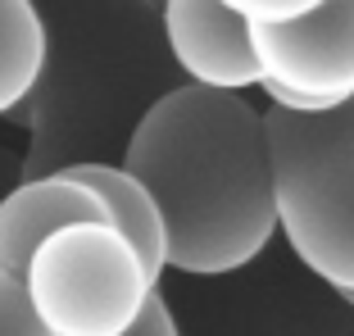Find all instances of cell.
<instances>
[{"mask_svg":"<svg viewBox=\"0 0 354 336\" xmlns=\"http://www.w3.org/2000/svg\"><path fill=\"white\" fill-rule=\"evenodd\" d=\"M259 91L272 109L323 114L354 95V0H323L286 23H254Z\"/></svg>","mask_w":354,"mask_h":336,"instance_id":"277c9868","label":"cell"},{"mask_svg":"<svg viewBox=\"0 0 354 336\" xmlns=\"http://www.w3.org/2000/svg\"><path fill=\"white\" fill-rule=\"evenodd\" d=\"M0 336H50L46 323L32 309V295L23 286V277L0 268Z\"/></svg>","mask_w":354,"mask_h":336,"instance_id":"9c48e42d","label":"cell"},{"mask_svg":"<svg viewBox=\"0 0 354 336\" xmlns=\"http://www.w3.org/2000/svg\"><path fill=\"white\" fill-rule=\"evenodd\" d=\"M277 232L336 295H354V95L323 114L263 109Z\"/></svg>","mask_w":354,"mask_h":336,"instance_id":"7a4b0ae2","label":"cell"},{"mask_svg":"<svg viewBox=\"0 0 354 336\" xmlns=\"http://www.w3.org/2000/svg\"><path fill=\"white\" fill-rule=\"evenodd\" d=\"M123 168L164 214L168 273H241L277 236L268 123L236 91L168 86L132 123Z\"/></svg>","mask_w":354,"mask_h":336,"instance_id":"6da1fadb","label":"cell"},{"mask_svg":"<svg viewBox=\"0 0 354 336\" xmlns=\"http://www.w3.org/2000/svg\"><path fill=\"white\" fill-rule=\"evenodd\" d=\"M91 218L109 223V214H104V200L86 182H77L64 168L32 173L28 182H19L0 200V268L23 277L28 259L50 232L68 227V223H91Z\"/></svg>","mask_w":354,"mask_h":336,"instance_id":"8992f818","label":"cell"},{"mask_svg":"<svg viewBox=\"0 0 354 336\" xmlns=\"http://www.w3.org/2000/svg\"><path fill=\"white\" fill-rule=\"evenodd\" d=\"M159 5H164V0H159Z\"/></svg>","mask_w":354,"mask_h":336,"instance_id":"4fadbf2b","label":"cell"},{"mask_svg":"<svg viewBox=\"0 0 354 336\" xmlns=\"http://www.w3.org/2000/svg\"><path fill=\"white\" fill-rule=\"evenodd\" d=\"M227 10H236L250 23H286V19H304L313 14L323 0H223Z\"/></svg>","mask_w":354,"mask_h":336,"instance_id":"30bf717a","label":"cell"},{"mask_svg":"<svg viewBox=\"0 0 354 336\" xmlns=\"http://www.w3.org/2000/svg\"><path fill=\"white\" fill-rule=\"evenodd\" d=\"M168 59L191 86L209 91H254L263 82L254 55V23L223 0H164L159 14Z\"/></svg>","mask_w":354,"mask_h":336,"instance_id":"5b68a950","label":"cell"},{"mask_svg":"<svg viewBox=\"0 0 354 336\" xmlns=\"http://www.w3.org/2000/svg\"><path fill=\"white\" fill-rule=\"evenodd\" d=\"M345 305H354V295H345Z\"/></svg>","mask_w":354,"mask_h":336,"instance_id":"7c38bea8","label":"cell"},{"mask_svg":"<svg viewBox=\"0 0 354 336\" xmlns=\"http://www.w3.org/2000/svg\"><path fill=\"white\" fill-rule=\"evenodd\" d=\"M59 168L73 173L77 182H86L104 200L109 223L141 250L150 273L164 277L168 273V232H164V214H159L155 196L146 191V182L136 173H127L123 164H100V159H73V164H59Z\"/></svg>","mask_w":354,"mask_h":336,"instance_id":"52a82bcc","label":"cell"},{"mask_svg":"<svg viewBox=\"0 0 354 336\" xmlns=\"http://www.w3.org/2000/svg\"><path fill=\"white\" fill-rule=\"evenodd\" d=\"M127 336H177V323H173V309L164 305V295H155L141 314V323L132 327Z\"/></svg>","mask_w":354,"mask_h":336,"instance_id":"8fae6325","label":"cell"},{"mask_svg":"<svg viewBox=\"0 0 354 336\" xmlns=\"http://www.w3.org/2000/svg\"><path fill=\"white\" fill-rule=\"evenodd\" d=\"M50 64V23L37 0H0V114L37 95Z\"/></svg>","mask_w":354,"mask_h":336,"instance_id":"ba28073f","label":"cell"},{"mask_svg":"<svg viewBox=\"0 0 354 336\" xmlns=\"http://www.w3.org/2000/svg\"><path fill=\"white\" fill-rule=\"evenodd\" d=\"M32 309L50 336H127L159 295V277L114 223L50 232L23 268Z\"/></svg>","mask_w":354,"mask_h":336,"instance_id":"3957f363","label":"cell"}]
</instances>
